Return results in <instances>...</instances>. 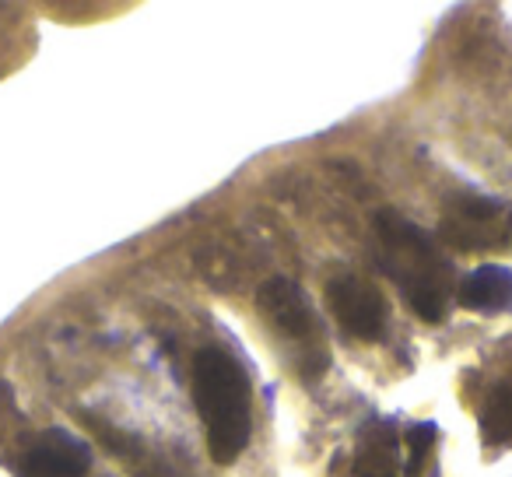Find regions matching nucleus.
<instances>
[{
    "label": "nucleus",
    "mask_w": 512,
    "mask_h": 477,
    "mask_svg": "<svg viewBox=\"0 0 512 477\" xmlns=\"http://www.w3.org/2000/svg\"><path fill=\"white\" fill-rule=\"evenodd\" d=\"M376 264L397 281L411 309L428 323H439L456 299V274L449 257L397 211L376 214Z\"/></svg>",
    "instance_id": "nucleus-1"
},
{
    "label": "nucleus",
    "mask_w": 512,
    "mask_h": 477,
    "mask_svg": "<svg viewBox=\"0 0 512 477\" xmlns=\"http://www.w3.org/2000/svg\"><path fill=\"white\" fill-rule=\"evenodd\" d=\"M193 400L207 428L214 463H235L249 442V376L228 351L204 348L193 358Z\"/></svg>",
    "instance_id": "nucleus-2"
},
{
    "label": "nucleus",
    "mask_w": 512,
    "mask_h": 477,
    "mask_svg": "<svg viewBox=\"0 0 512 477\" xmlns=\"http://www.w3.org/2000/svg\"><path fill=\"white\" fill-rule=\"evenodd\" d=\"M256 306L271 323V330L292 348L295 365L302 376H316L327 369V341H323V323L313 299L302 292L299 281L271 278L256 292Z\"/></svg>",
    "instance_id": "nucleus-3"
},
{
    "label": "nucleus",
    "mask_w": 512,
    "mask_h": 477,
    "mask_svg": "<svg viewBox=\"0 0 512 477\" xmlns=\"http://www.w3.org/2000/svg\"><path fill=\"white\" fill-rule=\"evenodd\" d=\"M327 299L334 306L341 327L348 330L358 341H383L386 337V299L369 278H358V274H341V278L330 281Z\"/></svg>",
    "instance_id": "nucleus-4"
},
{
    "label": "nucleus",
    "mask_w": 512,
    "mask_h": 477,
    "mask_svg": "<svg viewBox=\"0 0 512 477\" xmlns=\"http://www.w3.org/2000/svg\"><path fill=\"white\" fill-rule=\"evenodd\" d=\"M502 204L488 197H460L442 218V239H449L460 250H484V246H502L505 232L498 228Z\"/></svg>",
    "instance_id": "nucleus-5"
},
{
    "label": "nucleus",
    "mask_w": 512,
    "mask_h": 477,
    "mask_svg": "<svg viewBox=\"0 0 512 477\" xmlns=\"http://www.w3.org/2000/svg\"><path fill=\"white\" fill-rule=\"evenodd\" d=\"M92 467V449L67 428H50L25 456L29 477H81Z\"/></svg>",
    "instance_id": "nucleus-6"
},
{
    "label": "nucleus",
    "mask_w": 512,
    "mask_h": 477,
    "mask_svg": "<svg viewBox=\"0 0 512 477\" xmlns=\"http://www.w3.org/2000/svg\"><path fill=\"white\" fill-rule=\"evenodd\" d=\"M456 299L463 309L481 316H498L512 309V271L502 264H484L470 271L456 285Z\"/></svg>",
    "instance_id": "nucleus-7"
},
{
    "label": "nucleus",
    "mask_w": 512,
    "mask_h": 477,
    "mask_svg": "<svg viewBox=\"0 0 512 477\" xmlns=\"http://www.w3.org/2000/svg\"><path fill=\"white\" fill-rule=\"evenodd\" d=\"M355 477H404L400 439L390 421H379L362 435V449L355 460Z\"/></svg>",
    "instance_id": "nucleus-8"
},
{
    "label": "nucleus",
    "mask_w": 512,
    "mask_h": 477,
    "mask_svg": "<svg viewBox=\"0 0 512 477\" xmlns=\"http://www.w3.org/2000/svg\"><path fill=\"white\" fill-rule=\"evenodd\" d=\"M404 477H418L421 474V467H425V456H428V449H432V442H435V425L432 421H421V425H414V428H407V435L404 439Z\"/></svg>",
    "instance_id": "nucleus-9"
},
{
    "label": "nucleus",
    "mask_w": 512,
    "mask_h": 477,
    "mask_svg": "<svg viewBox=\"0 0 512 477\" xmlns=\"http://www.w3.org/2000/svg\"><path fill=\"white\" fill-rule=\"evenodd\" d=\"M488 425L495 435H512V390H502L488 411Z\"/></svg>",
    "instance_id": "nucleus-10"
},
{
    "label": "nucleus",
    "mask_w": 512,
    "mask_h": 477,
    "mask_svg": "<svg viewBox=\"0 0 512 477\" xmlns=\"http://www.w3.org/2000/svg\"><path fill=\"white\" fill-rule=\"evenodd\" d=\"M509 225H512V218H509Z\"/></svg>",
    "instance_id": "nucleus-11"
}]
</instances>
